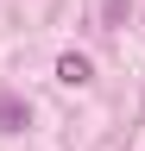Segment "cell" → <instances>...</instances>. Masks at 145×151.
I'll list each match as a JSON object with an SVG mask.
<instances>
[{
    "label": "cell",
    "instance_id": "7a4b0ae2",
    "mask_svg": "<svg viewBox=\"0 0 145 151\" xmlns=\"http://www.w3.org/2000/svg\"><path fill=\"white\" fill-rule=\"evenodd\" d=\"M25 126H32V107L19 94H0V132H25Z\"/></svg>",
    "mask_w": 145,
    "mask_h": 151
},
{
    "label": "cell",
    "instance_id": "6da1fadb",
    "mask_svg": "<svg viewBox=\"0 0 145 151\" xmlns=\"http://www.w3.org/2000/svg\"><path fill=\"white\" fill-rule=\"evenodd\" d=\"M57 82H69V88H88V82H95V63H88L82 50H63V57H57Z\"/></svg>",
    "mask_w": 145,
    "mask_h": 151
},
{
    "label": "cell",
    "instance_id": "3957f363",
    "mask_svg": "<svg viewBox=\"0 0 145 151\" xmlns=\"http://www.w3.org/2000/svg\"><path fill=\"white\" fill-rule=\"evenodd\" d=\"M126 13H133V0H101V25H126Z\"/></svg>",
    "mask_w": 145,
    "mask_h": 151
}]
</instances>
